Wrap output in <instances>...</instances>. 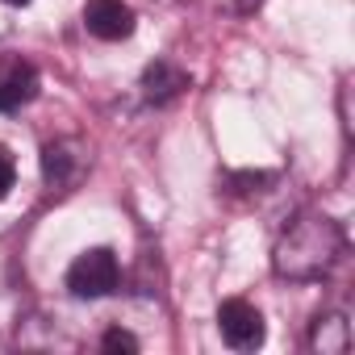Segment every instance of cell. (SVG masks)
I'll use <instances>...</instances> for the list:
<instances>
[{"label":"cell","instance_id":"obj_13","mask_svg":"<svg viewBox=\"0 0 355 355\" xmlns=\"http://www.w3.org/2000/svg\"><path fill=\"white\" fill-rule=\"evenodd\" d=\"M5 5H30V0H5Z\"/></svg>","mask_w":355,"mask_h":355},{"label":"cell","instance_id":"obj_8","mask_svg":"<svg viewBox=\"0 0 355 355\" xmlns=\"http://www.w3.org/2000/svg\"><path fill=\"white\" fill-rule=\"evenodd\" d=\"M309 347L318 355H343L351 347V326L343 313H318L313 330H309Z\"/></svg>","mask_w":355,"mask_h":355},{"label":"cell","instance_id":"obj_6","mask_svg":"<svg viewBox=\"0 0 355 355\" xmlns=\"http://www.w3.org/2000/svg\"><path fill=\"white\" fill-rule=\"evenodd\" d=\"M38 96V71L26 59H5L0 63V113H13Z\"/></svg>","mask_w":355,"mask_h":355},{"label":"cell","instance_id":"obj_3","mask_svg":"<svg viewBox=\"0 0 355 355\" xmlns=\"http://www.w3.org/2000/svg\"><path fill=\"white\" fill-rule=\"evenodd\" d=\"M218 330H222V338L234 347V351H255L259 343H263V313L251 305V301H243V297H230V301H222V309H218Z\"/></svg>","mask_w":355,"mask_h":355},{"label":"cell","instance_id":"obj_2","mask_svg":"<svg viewBox=\"0 0 355 355\" xmlns=\"http://www.w3.org/2000/svg\"><path fill=\"white\" fill-rule=\"evenodd\" d=\"M121 284V263L109 247H92L84 255H76V263L67 268V293L80 301H101L109 293H117Z\"/></svg>","mask_w":355,"mask_h":355},{"label":"cell","instance_id":"obj_5","mask_svg":"<svg viewBox=\"0 0 355 355\" xmlns=\"http://www.w3.org/2000/svg\"><path fill=\"white\" fill-rule=\"evenodd\" d=\"M142 101L146 105H171L175 96H180L184 88H189V71L180 67V63H175V59H155L146 71H142Z\"/></svg>","mask_w":355,"mask_h":355},{"label":"cell","instance_id":"obj_4","mask_svg":"<svg viewBox=\"0 0 355 355\" xmlns=\"http://www.w3.org/2000/svg\"><path fill=\"white\" fill-rule=\"evenodd\" d=\"M84 26L101 42H121V38L134 34L138 17H134V9L125 5V0H88L84 5Z\"/></svg>","mask_w":355,"mask_h":355},{"label":"cell","instance_id":"obj_12","mask_svg":"<svg viewBox=\"0 0 355 355\" xmlns=\"http://www.w3.org/2000/svg\"><path fill=\"white\" fill-rule=\"evenodd\" d=\"M218 5H222L226 13H234V17H247V13L259 9V0H218Z\"/></svg>","mask_w":355,"mask_h":355},{"label":"cell","instance_id":"obj_9","mask_svg":"<svg viewBox=\"0 0 355 355\" xmlns=\"http://www.w3.org/2000/svg\"><path fill=\"white\" fill-rule=\"evenodd\" d=\"M276 175L272 171H234V175H226V193H234V197H255L259 193V184H272Z\"/></svg>","mask_w":355,"mask_h":355},{"label":"cell","instance_id":"obj_10","mask_svg":"<svg viewBox=\"0 0 355 355\" xmlns=\"http://www.w3.org/2000/svg\"><path fill=\"white\" fill-rule=\"evenodd\" d=\"M101 347H105V351H138V338H134L130 330H121V326H113V330H105V338H101Z\"/></svg>","mask_w":355,"mask_h":355},{"label":"cell","instance_id":"obj_7","mask_svg":"<svg viewBox=\"0 0 355 355\" xmlns=\"http://www.w3.org/2000/svg\"><path fill=\"white\" fill-rule=\"evenodd\" d=\"M76 171H80V155L71 142H46L42 146V180L51 193H63L76 180Z\"/></svg>","mask_w":355,"mask_h":355},{"label":"cell","instance_id":"obj_1","mask_svg":"<svg viewBox=\"0 0 355 355\" xmlns=\"http://www.w3.org/2000/svg\"><path fill=\"white\" fill-rule=\"evenodd\" d=\"M347 247V234L334 218L318 214V209H305L288 222V230L276 239V251H272V272L288 284H309V280H322L330 276V268L338 263Z\"/></svg>","mask_w":355,"mask_h":355},{"label":"cell","instance_id":"obj_11","mask_svg":"<svg viewBox=\"0 0 355 355\" xmlns=\"http://www.w3.org/2000/svg\"><path fill=\"white\" fill-rule=\"evenodd\" d=\"M13 184H17V163H13V155L5 146H0V201L13 193Z\"/></svg>","mask_w":355,"mask_h":355}]
</instances>
